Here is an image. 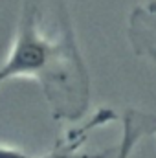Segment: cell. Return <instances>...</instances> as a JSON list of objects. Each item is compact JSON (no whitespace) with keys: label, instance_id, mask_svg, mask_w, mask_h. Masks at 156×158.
I'll use <instances>...</instances> for the list:
<instances>
[{"label":"cell","instance_id":"cell-6","mask_svg":"<svg viewBox=\"0 0 156 158\" xmlns=\"http://www.w3.org/2000/svg\"><path fill=\"white\" fill-rule=\"evenodd\" d=\"M154 134H156V127H154Z\"/></svg>","mask_w":156,"mask_h":158},{"label":"cell","instance_id":"cell-2","mask_svg":"<svg viewBox=\"0 0 156 158\" xmlns=\"http://www.w3.org/2000/svg\"><path fill=\"white\" fill-rule=\"evenodd\" d=\"M116 119V114L109 109H99L92 118L88 119L84 125H81L79 129L70 131L51 151H48L46 155H42L40 158H110V151L107 153H81V147L88 136V132H92L97 127H103L110 121Z\"/></svg>","mask_w":156,"mask_h":158},{"label":"cell","instance_id":"cell-3","mask_svg":"<svg viewBox=\"0 0 156 158\" xmlns=\"http://www.w3.org/2000/svg\"><path fill=\"white\" fill-rule=\"evenodd\" d=\"M129 39L134 53L156 64V4L138 6L129 17Z\"/></svg>","mask_w":156,"mask_h":158},{"label":"cell","instance_id":"cell-1","mask_svg":"<svg viewBox=\"0 0 156 158\" xmlns=\"http://www.w3.org/2000/svg\"><path fill=\"white\" fill-rule=\"evenodd\" d=\"M37 81L53 119L76 121L90 103V74L64 0H24L17 33L0 64V85Z\"/></svg>","mask_w":156,"mask_h":158},{"label":"cell","instance_id":"cell-5","mask_svg":"<svg viewBox=\"0 0 156 158\" xmlns=\"http://www.w3.org/2000/svg\"><path fill=\"white\" fill-rule=\"evenodd\" d=\"M0 158H30L20 147L0 143Z\"/></svg>","mask_w":156,"mask_h":158},{"label":"cell","instance_id":"cell-4","mask_svg":"<svg viewBox=\"0 0 156 158\" xmlns=\"http://www.w3.org/2000/svg\"><path fill=\"white\" fill-rule=\"evenodd\" d=\"M156 116L142 114L138 110H127L123 116V129H121V140L117 145L114 158H130L145 132H154Z\"/></svg>","mask_w":156,"mask_h":158}]
</instances>
